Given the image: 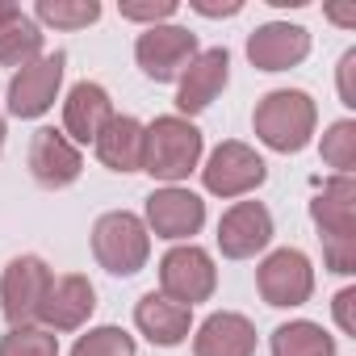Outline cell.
Instances as JSON below:
<instances>
[{"label":"cell","mask_w":356,"mask_h":356,"mask_svg":"<svg viewBox=\"0 0 356 356\" xmlns=\"http://www.w3.org/2000/svg\"><path fill=\"white\" fill-rule=\"evenodd\" d=\"M339 101L352 109L356 105V51H348L339 59Z\"/></svg>","instance_id":"cell-29"},{"label":"cell","mask_w":356,"mask_h":356,"mask_svg":"<svg viewBox=\"0 0 356 356\" xmlns=\"http://www.w3.org/2000/svg\"><path fill=\"white\" fill-rule=\"evenodd\" d=\"M252 126H256V138L264 147H273L281 155H293L314 138L318 109H314L310 92H302V88H273L256 101Z\"/></svg>","instance_id":"cell-1"},{"label":"cell","mask_w":356,"mask_h":356,"mask_svg":"<svg viewBox=\"0 0 356 356\" xmlns=\"http://www.w3.org/2000/svg\"><path fill=\"white\" fill-rule=\"evenodd\" d=\"M218 289V268H214V256L197 243H176L163 260H159V293L181 302V306H197V302H210Z\"/></svg>","instance_id":"cell-4"},{"label":"cell","mask_w":356,"mask_h":356,"mask_svg":"<svg viewBox=\"0 0 356 356\" xmlns=\"http://www.w3.org/2000/svg\"><path fill=\"white\" fill-rule=\"evenodd\" d=\"M193 356H256L252 318L235 310H214L193 335Z\"/></svg>","instance_id":"cell-17"},{"label":"cell","mask_w":356,"mask_h":356,"mask_svg":"<svg viewBox=\"0 0 356 356\" xmlns=\"http://www.w3.org/2000/svg\"><path fill=\"white\" fill-rule=\"evenodd\" d=\"M352 302H356V289H339L335 293V323H339V331H356V318H352Z\"/></svg>","instance_id":"cell-30"},{"label":"cell","mask_w":356,"mask_h":356,"mask_svg":"<svg viewBox=\"0 0 356 356\" xmlns=\"http://www.w3.org/2000/svg\"><path fill=\"white\" fill-rule=\"evenodd\" d=\"M63 67H67V55L55 51V55H38L34 63L17 67L13 80H9V113L30 122V118H42L55 97H59V84H63Z\"/></svg>","instance_id":"cell-9"},{"label":"cell","mask_w":356,"mask_h":356,"mask_svg":"<svg viewBox=\"0 0 356 356\" xmlns=\"http://www.w3.org/2000/svg\"><path fill=\"white\" fill-rule=\"evenodd\" d=\"M310 55V34L289 22H268L252 30L248 38V59L256 72H289Z\"/></svg>","instance_id":"cell-14"},{"label":"cell","mask_w":356,"mask_h":356,"mask_svg":"<svg viewBox=\"0 0 356 356\" xmlns=\"http://www.w3.org/2000/svg\"><path fill=\"white\" fill-rule=\"evenodd\" d=\"M231 80V55L222 47H210V51H197V59L185 67L181 76V88H176V118H193L202 109H210L218 101V92L227 88Z\"/></svg>","instance_id":"cell-12"},{"label":"cell","mask_w":356,"mask_h":356,"mask_svg":"<svg viewBox=\"0 0 356 356\" xmlns=\"http://www.w3.org/2000/svg\"><path fill=\"white\" fill-rule=\"evenodd\" d=\"M80 172H84V155L63 130H55V126L34 130V138H30V176L42 189H67V185L80 181Z\"/></svg>","instance_id":"cell-10"},{"label":"cell","mask_w":356,"mask_h":356,"mask_svg":"<svg viewBox=\"0 0 356 356\" xmlns=\"http://www.w3.org/2000/svg\"><path fill=\"white\" fill-rule=\"evenodd\" d=\"M113 122V101L101 84L80 80L67 101H63V134L80 147V143H97V134Z\"/></svg>","instance_id":"cell-16"},{"label":"cell","mask_w":356,"mask_h":356,"mask_svg":"<svg viewBox=\"0 0 356 356\" xmlns=\"http://www.w3.org/2000/svg\"><path fill=\"white\" fill-rule=\"evenodd\" d=\"M0 151H5V118H0Z\"/></svg>","instance_id":"cell-34"},{"label":"cell","mask_w":356,"mask_h":356,"mask_svg":"<svg viewBox=\"0 0 356 356\" xmlns=\"http://www.w3.org/2000/svg\"><path fill=\"white\" fill-rule=\"evenodd\" d=\"M206 222V202L181 185H168V189H155L147 197V231H155L159 239H172L181 243L189 235H197Z\"/></svg>","instance_id":"cell-11"},{"label":"cell","mask_w":356,"mask_h":356,"mask_svg":"<svg viewBox=\"0 0 356 356\" xmlns=\"http://www.w3.org/2000/svg\"><path fill=\"white\" fill-rule=\"evenodd\" d=\"M92 310H97V289H92V281L88 277H80V273H67V277H59V281H51V293H47V302H42V314H38V323L47 327V331H80L88 318H92Z\"/></svg>","instance_id":"cell-15"},{"label":"cell","mask_w":356,"mask_h":356,"mask_svg":"<svg viewBox=\"0 0 356 356\" xmlns=\"http://www.w3.org/2000/svg\"><path fill=\"white\" fill-rule=\"evenodd\" d=\"M256 289L268 306L277 310H289V306H306L310 293H314V268H310V256L298 252V248H277L260 260L256 268Z\"/></svg>","instance_id":"cell-7"},{"label":"cell","mask_w":356,"mask_h":356,"mask_svg":"<svg viewBox=\"0 0 356 356\" xmlns=\"http://www.w3.org/2000/svg\"><path fill=\"white\" fill-rule=\"evenodd\" d=\"M323 163L335 168V176H352V168H356V122L339 118V122L327 126V134H323Z\"/></svg>","instance_id":"cell-24"},{"label":"cell","mask_w":356,"mask_h":356,"mask_svg":"<svg viewBox=\"0 0 356 356\" xmlns=\"http://www.w3.org/2000/svg\"><path fill=\"white\" fill-rule=\"evenodd\" d=\"M268 348H273V356H335V335H327L310 318H293L273 331Z\"/></svg>","instance_id":"cell-21"},{"label":"cell","mask_w":356,"mask_h":356,"mask_svg":"<svg viewBox=\"0 0 356 356\" xmlns=\"http://www.w3.org/2000/svg\"><path fill=\"white\" fill-rule=\"evenodd\" d=\"M327 17H331V22H339V26H356V5H331V9H327Z\"/></svg>","instance_id":"cell-32"},{"label":"cell","mask_w":356,"mask_h":356,"mask_svg":"<svg viewBox=\"0 0 356 356\" xmlns=\"http://www.w3.org/2000/svg\"><path fill=\"white\" fill-rule=\"evenodd\" d=\"M264 176H268V163L239 138L218 143L202 168V181L214 197H243L264 185Z\"/></svg>","instance_id":"cell-8"},{"label":"cell","mask_w":356,"mask_h":356,"mask_svg":"<svg viewBox=\"0 0 356 356\" xmlns=\"http://www.w3.org/2000/svg\"><path fill=\"white\" fill-rule=\"evenodd\" d=\"M0 356H59V335L47 327H9V335H0Z\"/></svg>","instance_id":"cell-25"},{"label":"cell","mask_w":356,"mask_h":356,"mask_svg":"<svg viewBox=\"0 0 356 356\" xmlns=\"http://www.w3.org/2000/svg\"><path fill=\"white\" fill-rule=\"evenodd\" d=\"M134 327L155 343V348H176L189 339V327H193V310L172 302L163 293H143L138 306H134Z\"/></svg>","instance_id":"cell-18"},{"label":"cell","mask_w":356,"mask_h":356,"mask_svg":"<svg viewBox=\"0 0 356 356\" xmlns=\"http://www.w3.org/2000/svg\"><path fill=\"white\" fill-rule=\"evenodd\" d=\"M143 134L147 126L130 113H113V122L97 134V159L109 172H143Z\"/></svg>","instance_id":"cell-20"},{"label":"cell","mask_w":356,"mask_h":356,"mask_svg":"<svg viewBox=\"0 0 356 356\" xmlns=\"http://www.w3.org/2000/svg\"><path fill=\"white\" fill-rule=\"evenodd\" d=\"M92 256L113 277L143 273V264L151 256V231H147V222L138 214H130V210L101 214L97 227H92Z\"/></svg>","instance_id":"cell-3"},{"label":"cell","mask_w":356,"mask_h":356,"mask_svg":"<svg viewBox=\"0 0 356 356\" xmlns=\"http://www.w3.org/2000/svg\"><path fill=\"white\" fill-rule=\"evenodd\" d=\"M323 260L331 273L348 277L356 273V235H343V239H323Z\"/></svg>","instance_id":"cell-28"},{"label":"cell","mask_w":356,"mask_h":356,"mask_svg":"<svg viewBox=\"0 0 356 356\" xmlns=\"http://www.w3.org/2000/svg\"><path fill=\"white\" fill-rule=\"evenodd\" d=\"M176 0H151V5H118V13L126 17V22H147V30L151 26H168V17H176Z\"/></svg>","instance_id":"cell-27"},{"label":"cell","mask_w":356,"mask_h":356,"mask_svg":"<svg viewBox=\"0 0 356 356\" xmlns=\"http://www.w3.org/2000/svg\"><path fill=\"white\" fill-rule=\"evenodd\" d=\"M202 159V130L189 118H155L143 134V172L155 176V181H185V176L197 168Z\"/></svg>","instance_id":"cell-2"},{"label":"cell","mask_w":356,"mask_h":356,"mask_svg":"<svg viewBox=\"0 0 356 356\" xmlns=\"http://www.w3.org/2000/svg\"><path fill=\"white\" fill-rule=\"evenodd\" d=\"M134 59H138L147 80L172 84V80H181L185 67L197 59V34L185 30V26H151V30L138 34Z\"/></svg>","instance_id":"cell-6"},{"label":"cell","mask_w":356,"mask_h":356,"mask_svg":"<svg viewBox=\"0 0 356 356\" xmlns=\"http://www.w3.org/2000/svg\"><path fill=\"white\" fill-rule=\"evenodd\" d=\"M134 352H138L134 335H126L122 327H92L72 343V356H134Z\"/></svg>","instance_id":"cell-26"},{"label":"cell","mask_w":356,"mask_h":356,"mask_svg":"<svg viewBox=\"0 0 356 356\" xmlns=\"http://www.w3.org/2000/svg\"><path fill=\"white\" fill-rule=\"evenodd\" d=\"M51 268L42 256H17L9 260L5 277H0V310H5L9 327H34L42 314V302L51 293Z\"/></svg>","instance_id":"cell-5"},{"label":"cell","mask_w":356,"mask_h":356,"mask_svg":"<svg viewBox=\"0 0 356 356\" xmlns=\"http://www.w3.org/2000/svg\"><path fill=\"white\" fill-rule=\"evenodd\" d=\"M13 13H17V5H0V22H9Z\"/></svg>","instance_id":"cell-33"},{"label":"cell","mask_w":356,"mask_h":356,"mask_svg":"<svg viewBox=\"0 0 356 356\" xmlns=\"http://www.w3.org/2000/svg\"><path fill=\"white\" fill-rule=\"evenodd\" d=\"M310 218L323 239H343L356 235V185L352 176H331L323 193L310 202Z\"/></svg>","instance_id":"cell-19"},{"label":"cell","mask_w":356,"mask_h":356,"mask_svg":"<svg viewBox=\"0 0 356 356\" xmlns=\"http://www.w3.org/2000/svg\"><path fill=\"white\" fill-rule=\"evenodd\" d=\"M42 55V30L30 13H13L9 22H0V67H26Z\"/></svg>","instance_id":"cell-22"},{"label":"cell","mask_w":356,"mask_h":356,"mask_svg":"<svg viewBox=\"0 0 356 356\" xmlns=\"http://www.w3.org/2000/svg\"><path fill=\"white\" fill-rule=\"evenodd\" d=\"M273 243V214L264 202H235L218 222V248L227 260H252Z\"/></svg>","instance_id":"cell-13"},{"label":"cell","mask_w":356,"mask_h":356,"mask_svg":"<svg viewBox=\"0 0 356 356\" xmlns=\"http://www.w3.org/2000/svg\"><path fill=\"white\" fill-rule=\"evenodd\" d=\"M34 17L55 26V30H84L101 17V5L97 0H38Z\"/></svg>","instance_id":"cell-23"},{"label":"cell","mask_w":356,"mask_h":356,"mask_svg":"<svg viewBox=\"0 0 356 356\" xmlns=\"http://www.w3.org/2000/svg\"><path fill=\"white\" fill-rule=\"evenodd\" d=\"M193 9H197L202 17H235L243 5H239V0H227V5H206V0H193Z\"/></svg>","instance_id":"cell-31"}]
</instances>
